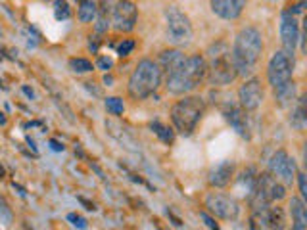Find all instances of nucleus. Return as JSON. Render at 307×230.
<instances>
[{
	"label": "nucleus",
	"instance_id": "f257e3e1",
	"mask_svg": "<svg viewBox=\"0 0 307 230\" xmlns=\"http://www.w3.org/2000/svg\"><path fill=\"white\" fill-rule=\"evenodd\" d=\"M233 61L238 77H249L255 71L261 54H263V35L253 25L242 27L238 31L233 46Z\"/></svg>",
	"mask_w": 307,
	"mask_h": 230
},
{
	"label": "nucleus",
	"instance_id": "f03ea898",
	"mask_svg": "<svg viewBox=\"0 0 307 230\" xmlns=\"http://www.w3.org/2000/svg\"><path fill=\"white\" fill-rule=\"evenodd\" d=\"M207 77L204 56H184L169 73H165V88L169 94H188L202 85Z\"/></svg>",
	"mask_w": 307,
	"mask_h": 230
},
{
	"label": "nucleus",
	"instance_id": "7ed1b4c3",
	"mask_svg": "<svg viewBox=\"0 0 307 230\" xmlns=\"http://www.w3.org/2000/svg\"><path fill=\"white\" fill-rule=\"evenodd\" d=\"M205 63H207V79L211 85H231L238 77L233 61V52L225 43H215L207 48Z\"/></svg>",
	"mask_w": 307,
	"mask_h": 230
},
{
	"label": "nucleus",
	"instance_id": "20e7f679",
	"mask_svg": "<svg viewBox=\"0 0 307 230\" xmlns=\"http://www.w3.org/2000/svg\"><path fill=\"white\" fill-rule=\"evenodd\" d=\"M161 85V69L160 65L152 59H140L138 65L134 67V71L129 77V96L134 100H144L148 96H152Z\"/></svg>",
	"mask_w": 307,
	"mask_h": 230
},
{
	"label": "nucleus",
	"instance_id": "39448f33",
	"mask_svg": "<svg viewBox=\"0 0 307 230\" xmlns=\"http://www.w3.org/2000/svg\"><path fill=\"white\" fill-rule=\"evenodd\" d=\"M205 104L200 96H184L171 108V121L181 134H192L202 121Z\"/></svg>",
	"mask_w": 307,
	"mask_h": 230
},
{
	"label": "nucleus",
	"instance_id": "423d86ee",
	"mask_svg": "<svg viewBox=\"0 0 307 230\" xmlns=\"http://www.w3.org/2000/svg\"><path fill=\"white\" fill-rule=\"evenodd\" d=\"M165 27H167V41L175 46H186L192 43L194 31L188 15L181 12L177 6H169L165 10Z\"/></svg>",
	"mask_w": 307,
	"mask_h": 230
},
{
	"label": "nucleus",
	"instance_id": "0eeeda50",
	"mask_svg": "<svg viewBox=\"0 0 307 230\" xmlns=\"http://www.w3.org/2000/svg\"><path fill=\"white\" fill-rule=\"evenodd\" d=\"M294 75V52L288 50H278L273 54V58L269 59V65H267V79H269V85L273 88L286 85L292 81Z\"/></svg>",
	"mask_w": 307,
	"mask_h": 230
},
{
	"label": "nucleus",
	"instance_id": "6e6552de",
	"mask_svg": "<svg viewBox=\"0 0 307 230\" xmlns=\"http://www.w3.org/2000/svg\"><path fill=\"white\" fill-rule=\"evenodd\" d=\"M205 207L211 215L225 219V221H236L240 215V205L238 201L231 198V196H225L219 192H211L205 196Z\"/></svg>",
	"mask_w": 307,
	"mask_h": 230
},
{
	"label": "nucleus",
	"instance_id": "1a4fd4ad",
	"mask_svg": "<svg viewBox=\"0 0 307 230\" xmlns=\"http://www.w3.org/2000/svg\"><path fill=\"white\" fill-rule=\"evenodd\" d=\"M282 227H284V217L278 207L263 205V207L251 209L249 230H282Z\"/></svg>",
	"mask_w": 307,
	"mask_h": 230
},
{
	"label": "nucleus",
	"instance_id": "9d476101",
	"mask_svg": "<svg viewBox=\"0 0 307 230\" xmlns=\"http://www.w3.org/2000/svg\"><path fill=\"white\" fill-rule=\"evenodd\" d=\"M138 19V8L131 0H119L112 8V23L119 33H129L136 25Z\"/></svg>",
	"mask_w": 307,
	"mask_h": 230
},
{
	"label": "nucleus",
	"instance_id": "9b49d317",
	"mask_svg": "<svg viewBox=\"0 0 307 230\" xmlns=\"http://www.w3.org/2000/svg\"><path fill=\"white\" fill-rule=\"evenodd\" d=\"M269 172L277 180H280L284 186H290L296 178V163L284 150H278L273 154V158L269 159Z\"/></svg>",
	"mask_w": 307,
	"mask_h": 230
},
{
	"label": "nucleus",
	"instance_id": "f8f14e48",
	"mask_svg": "<svg viewBox=\"0 0 307 230\" xmlns=\"http://www.w3.org/2000/svg\"><path fill=\"white\" fill-rule=\"evenodd\" d=\"M265 98L263 86L259 79H248L244 85L238 88V100H240V108L246 112H255Z\"/></svg>",
	"mask_w": 307,
	"mask_h": 230
},
{
	"label": "nucleus",
	"instance_id": "ddd939ff",
	"mask_svg": "<svg viewBox=\"0 0 307 230\" xmlns=\"http://www.w3.org/2000/svg\"><path fill=\"white\" fill-rule=\"evenodd\" d=\"M280 39H282V46L284 50L288 52H294L296 50V44L300 43L302 39V33H300V25L296 21V17L288 12L282 14V19H280Z\"/></svg>",
	"mask_w": 307,
	"mask_h": 230
},
{
	"label": "nucleus",
	"instance_id": "4468645a",
	"mask_svg": "<svg viewBox=\"0 0 307 230\" xmlns=\"http://www.w3.org/2000/svg\"><path fill=\"white\" fill-rule=\"evenodd\" d=\"M248 0H211V10L213 14L219 15L221 19H238Z\"/></svg>",
	"mask_w": 307,
	"mask_h": 230
},
{
	"label": "nucleus",
	"instance_id": "2eb2a0df",
	"mask_svg": "<svg viewBox=\"0 0 307 230\" xmlns=\"http://www.w3.org/2000/svg\"><path fill=\"white\" fill-rule=\"evenodd\" d=\"M223 114H225V119L231 123L233 127L240 136L244 138H249V123H248V115H246V110H242L240 106H227L223 108Z\"/></svg>",
	"mask_w": 307,
	"mask_h": 230
},
{
	"label": "nucleus",
	"instance_id": "dca6fc26",
	"mask_svg": "<svg viewBox=\"0 0 307 230\" xmlns=\"http://www.w3.org/2000/svg\"><path fill=\"white\" fill-rule=\"evenodd\" d=\"M234 176V163L233 161H221L217 167L209 171V184L215 188H225L231 184Z\"/></svg>",
	"mask_w": 307,
	"mask_h": 230
},
{
	"label": "nucleus",
	"instance_id": "f3484780",
	"mask_svg": "<svg viewBox=\"0 0 307 230\" xmlns=\"http://www.w3.org/2000/svg\"><path fill=\"white\" fill-rule=\"evenodd\" d=\"M290 215H292V230H306L307 211L304 200H300V198L290 200Z\"/></svg>",
	"mask_w": 307,
	"mask_h": 230
},
{
	"label": "nucleus",
	"instance_id": "a211bd4d",
	"mask_svg": "<svg viewBox=\"0 0 307 230\" xmlns=\"http://www.w3.org/2000/svg\"><path fill=\"white\" fill-rule=\"evenodd\" d=\"M112 0H100V8L96 10V33H106L112 23Z\"/></svg>",
	"mask_w": 307,
	"mask_h": 230
},
{
	"label": "nucleus",
	"instance_id": "6ab92c4d",
	"mask_svg": "<svg viewBox=\"0 0 307 230\" xmlns=\"http://www.w3.org/2000/svg\"><path fill=\"white\" fill-rule=\"evenodd\" d=\"M183 58H184V54L181 50H163L160 54V61H158L161 73H169Z\"/></svg>",
	"mask_w": 307,
	"mask_h": 230
},
{
	"label": "nucleus",
	"instance_id": "aec40b11",
	"mask_svg": "<svg viewBox=\"0 0 307 230\" xmlns=\"http://www.w3.org/2000/svg\"><path fill=\"white\" fill-rule=\"evenodd\" d=\"M294 98H296V83L290 81V83H286V85L278 86L275 88V100H277L278 106H288V104H292Z\"/></svg>",
	"mask_w": 307,
	"mask_h": 230
},
{
	"label": "nucleus",
	"instance_id": "412c9836",
	"mask_svg": "<svg viewBox=\"0 0 307 230\" xmlns=\"http://www.w3.org/2000/svg\"><path fill=\"white\" fill-rule=\"evenodd\" d=\"M96 10H98V6H96L94 0H81V4H79V19L83 23H90L96 17Z\"/></svg>",
	"mask_w": 307,
	"mask_h": 230
},
{
	"label": "nucleus",
	"instance_id": "4be33fe9",
	"mask_svg": "<svg viewBox=\"0 0 307 230\" xmlns=\"http://www.w3.org/2000/svg\"><path fill=\"white\" fill-rule=\"evenodd\" d=\"M290 123H292V127H296L298 130H302L306 127V98H300L296 110L292 112Z\"/></svg>",
	"mask_w": 307,
	"mask_h": 230
},
{
	"label": "nucleus",
	"instance_id": "5701e85b",
	"mask_svg": "<svg viewBox=\"0 0 307 230\" xmlns=\"http://www.w3.org/2000/svg\"><path fill=\"white\" fill-rule=\"evenodd\" d=\"M150 127H152V130H154V132H156V134H158V136L161 138V142L171 144L173 140H175V134H173V130L167 129L165 125H161V123H158V121H154Z\"/></svg>",
	"mask_w": 307,
	"mask_h": 230
},
{
	"label": "nucleus",
	"instance_id": "b1692460",
	"mask_svg": "<svg viewBox=\"0 0 307 230\" xmlns=\"http://www.w3.org/2000/svg\"><path fill=\"white\" fill-rule=\"evenodd\" d=\"M69 15H71V8L67 0H54V17L58 21H63V19H69Z\"/></svg>",
	"mask_w": 307,
	"mask_h": 230
},
{
	"label": "nucleus",
	"instance_id": "393cba45",
	"mask_svg": "<svg viewBox=\"0 0 307 230\" xmlns=\"http://www.w3.org/2000/svg\"><path fill=\"white\" fill-rule=\"evenodd\" d=\"M69 69L73 73H88L92 71V63L85 58H71L69 59Z\"/></svg>",
	"mask_w": 307,
	"mask_h": 230
},
{
	"label": "nucleus",
	"instance_id": "a878e982",
	"mask_svg": "<svg viewBox=\"0 0 307 230\" xmlns=\"http://www.w3.org/2000/svg\"><path fill=\"white\" fill-rule=\"evenodd\" d=\"M106 110L112 115H121L125 112V104L117 96H110V98H106Z\"/></svg>",
	"mask_w": 307,
	"mask_h": 230
},
{
	"label": "nucleus",
	"instance_id": "bb28decb",
	"mask_svg": "<svg viewBox=\"0 0 307 230\" xmlns=\"http://www.w3.org/2000/svg\"><path fill=\"white\" fill-rule=\"evenodd\" d=\"M0 223L4 227H10L12 225V211H10L8 203L2 200V198H0Z\"/></svg>",
	"mask_w": 307,
	"mask_h": 230
},
{
	"label": "nucleus",
	"instance_id": "cd10ccee",
	"mask_svg": "<svg viewBox=\"0 0 307 230\" xmlns=\"http://www.w3.org/2000/svg\"><path fill=\"white\" fill-rule=\"evenodd\" d=\"M132 50H134V41H132V39H123L121 43L117 44V54L121 58L129 56Z\"/></svg>",
	"mask_w": 307,
	"mask_h": 230
},
{
	"label": "nucleus",
	"instance_id": "c85d7f7f",
	"mask_svg": "<svg viewBox=\"0 0 307 230\" xmlns=\"http://www.w3.org/2000/svg\"><path fill=\"white\" fill-rule=\"evenodd\" d=\"M67 221H69L73 227H77L79 230H85L88 227L87 219H85V217H81V215H77V213H69V215H67Z\"/></svg>",
	"mask_w": 307,
	"mask_h": 230
},
{
	"label": "nucleus",
	"instance_id": "c756f323",
	"mask_svg": "<svg viewBox=\"0 0 307 230\" xmlns=\"http://www.w3.org/2000/svg\"><path fill=\"white\" fill-rule=\"evenodd\" d=\"M100 69H104V71H108V69H112V65H114V61H112V58H106L102 56L100 59H98V63H96Z\"/></svg>",
	"mask_w": 307,
	"mask_h": 230
},
{
	"label": "nucleus",
	"instance_id": "7c9ffc66",
	"mask_svg": "<svg viewBox=\"0 0 307 230\" xmlns=\"http://www.w3.org/2000/svg\"><path fill=\"white\" fill-rule=\"evenodd\" d=\"M298 176V184H300V192H302V196L307 198V186H306V174L304 172H298L296 174Z\"/></svg>",
	"mask_w": 307,
	"mask_h": 230
},
{
	"label": "nucleus",
	"instance_id": "2f4dec72",
	"mask_svg": "<svg viewBox=\"0 0 307 230\" xmlns=\"http://www.w3.org/2000/svg\"><path fill=\"white\" fill-rule=\"evenodd\" d=\"M50 148H52L54 152H63V146H61V144H60L58 140H54V138L50 140Z\"/></svg>",
	"mask_w": 307,
	"mask_h": 230
},
{
	"label": "nucleus",
	"instance_id": "473e14b6",
	"mask_svg": "<svg viewBox=\"0 0 307 230\" xmlns=\"http://www.w3.org/2000/svg\"><path fill=\"white\" fill-rule=\"evenodd\" d=\"M23 92H25V94H27V96H29V98H35V92H33V90H31L29 86H23Z\"/></svg>",
	"mask_w": 307,
	"mask_h": 230
},
{
	"label": "nucleus",
	"instance_id": "72a5a7b5",
	"mask_svg": "<svg viewBox=\"0 0 307 230\" xmlns=\"http://www.w3.org/2000/svg\"><path fill=\"white\" fill-rule=\"evenodd\" d=\"M0 125H6V117H4L2 112H0Z\"/></svg>",
	"mask_w": 307,
	"mask_h": 230
},
{
	"label": "nucleus",
	"instance_id": "f704fd0d",
	"mask_svg": "<svg viewBox=\"0 0 307 230\" xmlns=\"http://www.w3.org/2000/svg\"><path fill=\"white\" fill-rule=\"evenodd\" d=\"M0 86H2V81H0ZM2 88H4V86H2Z\"/></svg>",
	"mask_w": 307,
	"mask_h": 230
},
{
	"label": "nucleus",
	"instance_id": "c9c22d12",
	"mask_svg": "<svg viewBox=\"0 0 307 230\" xmlns=\"http://www.w3.org/2000/svg\"><path fill=\"white\" fill-rule=\"evenodd\" d=\"M302 2H304V0H302Z\"/></svg>",
	"mask_w": 307,
	"mask_h": 230
}]
</instances>
